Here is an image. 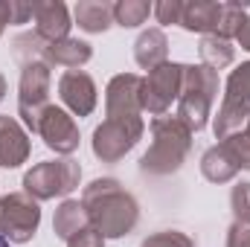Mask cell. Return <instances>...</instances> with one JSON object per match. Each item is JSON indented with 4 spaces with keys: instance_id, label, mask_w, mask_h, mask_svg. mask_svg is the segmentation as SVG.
Wrapping results in <instances>:
<instances>
[{
    "instance_id": "7",
    "label": "cell",
    "mask_w": 250,
    "mask_h": 247,
    "mask_svg": "<svg viewBox=\"0 0 250 247\" xmlns=\"http://www.w3.org/2000/svg\"><path fill=\"white\" fill-rule=\"evenodd\" d=\"M146 123L143 117H123V120H105L93 128L90 148L102 163H120L125 154L143 140Z\"/></svg>"
},
{
    "instance_id": "29",
    "label": "cell",
    "mask_w": 250,
    "mask_h": 247,
    "mask_svg": "<svg viewBox=\"0 0 250 247\" xmlns=\"http://www.w3.org/2000/svg\"><path fill=\"white\" fill-rule=\"evenodd\" d=\"M35 12V3H26V0H9V23L21 26V23H29Z\"/></svg>"
},
{
    "instance_id": "30",
    "label": "cell",
    "mask_w": 250,
    "mask_h": 247,
    "mask_svg": "<svg viewBox=\"0 0 250 247\" xmlns=\"http://www.w3.org/2000/svg\"><path fill=\"white\" fill-rule=\"evenodd\" d=\"M227 247H250V224L233 221L227 230Z\"/></svg>"
},
{
    "instance_id": "9",
    "label": "cell",
    "mask_w": 250,
    "mask_h": 247,
    "mask_svg": "<svg viewBox=\"0 0 250 247\" xmlns=\"http://www.w3.org/2000/svg\"><path fill=\"white\" fill-rule=\"evenodd\" d=\"M35 134L44 140V145H47L50 151H56V154H62V157H70V154L79 148V143H82L76 120H73L64 108H59V105H47V108L41 111V120H38Z\"/></svg>"
},
{
    "instance_id": "6",
    "label": "cell",
    "mask_w": 250,
    "mask_h": 247,
    "mask_svg": "<svg viewBox=\"0 0 250 247\" xmlns=\"http://www.w3.org/2000/svg\"><path fill=\"white\" fill-rule=\"evenodd\" d=\"M41 227V206L26 192H9L0 198V236L9 245H26Z\"/></svg>"
},
{
    "instance_id": "22",
    "label": "cell",
    "mask_w": 250,
    "mask_h": 247,
    "mask_svg": "<svg viewBox=\"0 0 250 247\" xmlns=\"http://www.w3.org/2000/svg\"><path fill=\"white\" fill-rule=\"evenodd\" d=\"M151 12H154V3L148 0H120L114 3V23L123 29H137L148 21Z\"/></svg>"
},
{
    "instance_id": "13",
    "label": "cell",
    "mask_w": 250,
    "mask_h": 247,
    "mask_svg": "<svg viewBox=\"0 0 250 247\" xmlns=\"http://www.w3.org/2000/svg\"><path fill=\"white\" fill-rule=\"evenodd\" d=\"M32 143L26 128L9 114H0V166L3 169H21L29 160Z\"/></svg>"
},
{
    "instance_id": "21",
    "label": "cell",
    "mask_w": 250,
    "mask_h": 247,
    "mask_svg": "<svg viewBox=\"0 0 250 247\" xmlns=\"http://www.w3.org/2000/svg\"><path fill=\"white\" fill-rule=\"evenodd\" d=\"M198 53H201V64H207L209 70H224L230 67L236 59V47L218 35H201V44H198Z\"/></svg>"
},
{
    "instance_id": "10",
    "label": "cell",
    "mask_w": 250,
    "mask_h": 247,
    "mask_svg": "<svg viewBox=\"0 0 250 247\" xmlns=\"http://www.w3.org/2000/svg\"><path fill=\"white\" fill-rule=\"evenodd\" d=\"M105 114L108 120L143 117V76L120 73L105 87Z\"/></svg>"
},
{
    "instance_id": "32",
    "label": "cell",
    "mask_w": 250,
    "mask_h": 247,
    "mask_svg": "<svg viewBox=\"0 0 250 247\" xmlns=\"http://www.w3.org/2000/svg\"><path fill=\"white\" fill-rule=\"evenodd\" d=\"M236 41H239V47H242L245 53H250V18H248V23L242 26V32L236 35Z\"/></svg>"
},
{
    "instance_id": "14",
    "label": "cell",
    "mask_w": 250,
    "mask_h": 247,
    "mask_svg": "<svg viewBox=\"0 0 250 247\" xmlns=\"http://www.w3.org/2000/svg\"><path fill=\"white\" fill-rule=\"evenodd\" d=\"M134 62L146 73L169 62V38H166V32L160 26L143 29L137 35V41H134Z\"/></svg>"
},
{
    "instance_id": "17",
    "label": "cell",
    "mask_w": 250,
    "mask_h": 247,
    "mask_svg": "<svg viewBox=\"0 0 250 247\" xmlns=\"http://www.w3.org/2000/svg\"><path fill=\"white\" fill-rule=\"evenodd\" d=\"M47 64L53 67H67V70H79L93 59V47L82 38H64L56 44H47Z\"/></svg>"
},
{
    "instance_id": "25",
    "label": "cell",
    "mask_w": 250,
    "mask_h": 247,
    "mask_svg": "<svg viewBox=\"0 0 250 247\" xmlns=\"http://www.w3.org/2000/svg\"><path fill=\"white\" fill-rule=\"evenodd\" d=\"M140 247H195V242L181 230H160V233L146 236Z\"/></svg>"
},
{
    "instance_id": "5",
    "label": "cell",
    "mask_w": 250,
    "mask_h": 247,
    "mask_svg": "<svg viewBox=\"0 0 250 247\" xmlns=\"http://www.w3.org/2000/svg\"><path fill=\"white\" fill-rule=\"evenodd\" d=\"M53 67L47 62L21 64V82H18V117L32 134L38 128L41 111L50 105V87H53Z\"/></svg>"
},
{
    "instance_id": "27",
    "label": "cell",
    "mask_w": 250,
    "mask_h": 247,
    "mask_svg": "<svg viewBox=\"0 0 250 247\" xmlns=\"http://www.w3.org/2000/svg\"><path fill=\"white\" fill-rule=\"evenodd\" d=\"M157 23L163 26H181V18H184V0H160L154 3V12Z\"/></svg>"
},
{
    "instance_id": "18",
    "label": "cell",
    "mask_w": 250,
    "mask_h": 247,
    "mask_svg": "<svg viewBox=\"0 0 250 247\" xmlns=\"http://www.w3.org/2000/svg\"><path fill=\"white\" fill-rule=\"evenodd\" d=\"M90 227V218H87V209L82 201H73V198H64L53 215V233L62 239V242H70L76 233L87 230Z\"/></svg>"
},
{
    "instance_id": "33",
    "label": "cell",
    "mask_w": 250,
    "mask_h": 247,
    "mask_svg": "<svg viewBox=\"0 0 250 247\" xmlns=\"http://www.w3.org/2000/svg\"><path fill=\"white\" fill-rule=\"evenodd\" d=\"M9 26V3L6 0H0V35H3V29Z\"/></svg>"
},
{
    "instance_id": "11",
    "label": "cell",
    "mask_w": 250,
    "mask_h": 247,
    "mask_svg": "<svg viewBox=\"0 0 250 247\" xmlns=\"http://www.w3.org/2000/svg\"><path fill=\"white\" fill-rule=\"evenodd\" d=\"M59 99L67 105L73 117H90L99 102V90L90 73L84 70H67L59 79Z\"/></svg>"
},
{
    "instance_id": "28",
    "label": "cell",
    "mask_w": 250,
    "mask_h": 247,
    "mask_svg": "<svg viewBox=\"0 0 250 247\" xmlns=\"http://www.w3.org/2000/svg\"><path fill=\"white\" fill-rule=\"evenodd\" d=\"M224 145H227V151L233 154V160L239 163V172H242V169L250 172V134L248 131H242V134L224 140Z\"/></svg>"
},
{
    "instance_id": "24",
    "label": "cell",
    "mask_w": 250,
    "mask_h": 247,
    "mask_svg": "<svg viewBox=\"0 0 250 247\" xmlns=\"http://www.w3.org/2000/svg\"><path fill=\"white\" fill-rule=\"evenodd\" d=\"M224 99L242 102L250 108V62H242L224 82Z\"/></svg>"
},
{
    "instance_id": "3",
    "label": "cell",
    "mask_w": 250,
    "mask_h": 247,
    "mask_svg": "<svg viewBox=\"0 0 250 247\" xmlns=\"http://www.w3.org/2000/svg\"><path fill=\"white\" fill-rule=\"evenodd\" d=\"M218 90H221V79L215 70H209L207 64H187L175 117L187 123L192 134L204 131L212 117V102L218 99Z\"/></svg>"
},
{
    "instance_id": "20",
    "label": "cell",
    "mask_w": 250,
    "mask_h": 247,
    "mask_svg": "<svg viewBox=\"0 0 250 247\" xmlns=\"http://www.w3.org/2000/svg\"><path fill=\"white\" fill-rule=\"evenodd\" d=\"M218 9H221V3H212V0H192V3H184L181 26H184L187 32L212 35V32H215V21H218Z\"/></svg>"
},
{
    "instance_id": "36",
    "label": "cell",
    "mask_w": 250,
    "mask_h": 247,
    "mask_svg": "<svg viewBox=\"0 0 250 247\" xmlns=\"http://www.w3.org/2000/svg\"><path fill=\"white\" fill-rule=\"evenodd\" d=\"M245 131H248V134H250V120H248V128H245Z\"/></svg>"
},
{
    "instance_id": "31",
    "label": "cell",
    "mask_w": 250,
    "mask_h": 247,
    "mask_svg": "<svg viewBox=\"0 0 250 247\" xmlns=\"http://www.w3.org/2000/svg\"><path fill=\"white\" fill-rule=\"evenodd\" d=\"M67 247H105V239L93 230V227H87V230H82V233H76Z\"/></svg>"
},
{
    "instance_id": "19",
    "label": "cell",
    "mask_w": 250,
    "mask_h": 247,
    "mask_svg": "<svg viewBox=\"0 0 250 247\" xmlns=\"http://www.w3.org/2000/svg\"><path fill=\"white\" fill-rule=\"evenodd\" d=\"M250 120V108L242 102H233V99H221L218 105V114L212 117V131H215V140H230L236 134H242L248 128Z\"/></svg>"
},
{
    "instance_id": "1",
    "label": "cell",
    "mask_w": 250,
    "mask_h": 247,
    "mask_svg": "<svg viewBox=\"0 0 250 247\" xmlns=\"http://www.w3.org/2000/svg\"><path fill=\"white\" fill-rule=\"evenodd\" d=\"M82 204L87 209L90 227L108 242L128 236L140 221V204L117 178H96L84 186Z\"/></svg>"
},
{
    "instance_id": "8",
    "label": "cell",
    "mask_w": 250,
    "mask_h": 247,
    "mask_svg": "<svg viewBox=\"0 0 250 247\" xmlns=\"http://www.w3.org/2000/svg\"><path fill=\"white\" fill-rule=\"evenodd\" d=\"M184 70H187V64L166 62L146 73V79H143V114H151V117L169 114L172 102L181 99Z\"/></svg>"
},
{
    "instance_id": "35",
    "label": "cell",
    "mask_w": 250,
    "mask_h": 247,
    "mask_svg": "<svg viewBox=\"0 0 250 247\" xmlns=\"http://www.w3.org/2000/svg\"><path fill=\"white\" fill-rule=\"evenodd\" d=\"M0 247H12V245H9V242H6V239H3V236H0Z\"/></svg>"
},
{
    "instance_id": "4",
    "label": "cell",
    "mask_w": 250,
    "mask_h": 247,
    "mask_svg": "<svg viewBox=\"0 0 250 247\" xmlns=\"http://www.w3.org/2000/svg\"><path fill=\"white\" fill-rule=\"evenodd\" d=\"M79 184H82V166L73 157L35 163L23 175V192L35 198L38 204L53 201V198H67L73 189H79Z\"/></svg>"
},
{
    "instance_id": "34",
    "label": "cell",
    "mask_w": 250,
    "mask_h": 247,
    "mask_svg": "<svg viewBox=\"0 0 250 247\" xmlns=\"http://www.w3.org/2000/svg\"><path fill=\"white\" fill-rule=\"evenodd\" d=\"M6 87H9V84H6V76L0 73V102H3V96H6Z\"/></svg>"
},
{
    "instance_id": "16",
    "label": "cell",
    "mask_w": 250,
    "mask_h": 247,
    "mask_svg": "<svg viewBox=\"0 0 250 247\" xmlns=\"http://www.w3.org/2000/svg\"><path fill=\"white\" fill-rule=\"evenodd\" d=\"M201 175L209 181V184H230V181H236V175H239V163L233 160V154L227 151V145L224 143H218V145H212V148H207L204 154H201Z\"/></svg>"
},
{
    "instance_id": "2",
    "label": "cell",
    "mask_w": 250,
    "mask_h": 247,
    "mask_svg": "<svg viewBox=\"0 0 250 247\" xmlns=\"http://www.w3.org/2000/svg\"><path fill=\"white\" fill-rule=\"evenodd\" d=\"M189 151H192V131L187 128V123H181L175 114L154 117L151 120V145L140 157V172L154 175V178L175 175L187 163Z\"/></svg>"
},
{
    "instance_id": "26",
    "label": "cell",
    "mask_w": 250,
    "mask_h": 247,
    "mask_svg": "<svg viewBox=\"0 0 250 247\" xmlns=\"http://www.w3.org/2000/svg\"><path fill=\"white\" fill-rule=\"evenodd\" d=\"M230 209L239 224H250V181L236 184L230 192Z\"/></svg>"
},
{
    "instance_id": "15",
    "label": "cell",
    "mask_w": 250,
    "mask_h": 247,
    "mask_svg": "<svg viewBox=\"0 0 250 247\" xmlns=\"http://www.w3.org/2000/svg\"><path fill=\"white\" fill-rule=\"evenodd\" d=\"M73 21L87 35H102L114 26V3L105 0H79L73 9Z\"/></svg>"
},
{
    "instance_id": "12",
    "label": "cell",
    "mask_w": 250,
    "mask_h": 247,
    "mask_svg": "<svg viewBox=\"0 0 250 247\" xmlns=\"http://www.w3.org/2000/svg\"><path fill=\"white\" fill-rule=\"evenodd\" d=\"M32 21H35V35L44 44H56V41L70 38L73 18H70V9L62 0H41V3H35Z\"/></svg>"
},
{
    "instance_id": "23",
    "label": "cell",
    "mask_w": 250,
    "mask_h": 247,
    "mask_svg": "<svg viewBox=\"0 0 250 247\" xmlns=\"http://www.w3.org/2000/svg\"><path fill=\"white\" fill-rule=\"evenodd\" d=\"M248 12H245V6H239V3H221V9H218V21H215V32L212 35H218V38H224V41H233L239 32H242V26L248 23Z\"/></svg>"
}]
</instances>
